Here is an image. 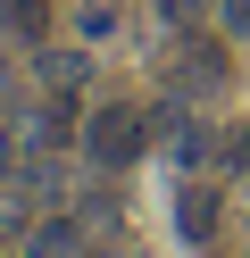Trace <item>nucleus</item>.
<instances>
[{
	"instance_id": "nucleus-9",
	"label": "nucleus",
	"mask_w": 250,
	"mask_h": 258,
	"mask_svg": "<svg viewBox=\"0 0 250 258\" xmlns=\"http://www.w3.org/2000/svg\"><path fill=\"white\" fill-rule=\"evenodd\" d=\"M209 9H217V0H159V25H175V34H183V25H200Z\"/></svg>"
},
{
	"instance_id": "nucleus-5",
	"label": "nucleus",
	"mask_w": 250,
	"mask_h": 258,
	"mask_svg": "<svg viewBox=\"0 0 250 258\" xmlns=\"http://www.w3.org/2000/svg\"><path fill=\"white\" fill-rule=\"evenodd\" d=\"M42 225V200H33L25 175H0V250H17V241Z\"/></svg>"
},
{
	"instance_id": "nucleus-4",
	"label": "nucleus",
	"mask_w": 250,
	"mask_h": 258,
	"mask_svg": "<svg viewBox=\"0 0 250 258\" xmlns=\"http://www.w3.org/2000/svg\"><path fill=\"white\" fill-rule=\"evenodd\" d=\"M33 84H42V92H67V100L92 92V50H42V42H33Z\"/></svg>"
},
{
	"instance_id": "nucleus-6",
	"label": "nucleus",
	"mask_w": 250,
	"mask_h": 258,
	"mask_svg": "<svg viewBox=\"0 0 250 258\" xmlns=\"http://www.w3.org/2000/svg\"><path fill=\"white\" fill-rule=\"evenodd\" d=\"M175 233H183V241H192V250H200V241H209V233H217V191H209V183H200V175H192V183H183V191H175Z\"/></svg>"
},
{
	"instance_id": "nucleus-2",
	"label": "nucleus",
	"mask_w": 250,
	"mask_h": 258,
	"mask_svg": "<svg viewBox=\"0 0 250 258\" xmlns=\"http://www.w3.org/2000/svg\"><path fill=\"white\" fill-rule=\"evenodd\" d=\"M17 258H92V225H83L75 208H50V217L17 241Z\"/></svg>"
},
{
	"instance_id": "nucleus-7",
	"label": "nucleus",
	"mask_w": 250,
	"mask_h": 258,
	"mask_svg": "<svg viewBox=\"0 0 250 258\" xmlns=\"http://www.w3.org/2000/svg\"><path fill=\"white\" fill-rule=\"evenodd\" d=\"M217 175H250V117H233L217 134Z\"/></svg>"
},
{
	"instance_id": "nucleus-3",
	"label": "nucleus",
	"mask_w": 250,
	"mask_h": 258,
	"mask_svg": "<svg viewBox=\"0 0 250 258\" xmlns=\"http://www.w3.org/2000/svg\"><path fill=\"white\" fill-rule=\"evenodd\" d=\"M175 58H183V67L167 75V92H175V100H200V92L225 84V50H217V42H183Z\"/></svg>"
},
{
	"instance_id": "nucleus-10",
	"label": "nucleus",
	"mask_w": 250,
	"mask_h": 258,
	"mask_svg": "<svg viewBox=\"0 0 250 258\" xmlns=\"http://www.w3.org/2000/svg\"><path fill=\"white\" fill-rule=\"evenodd\" d=\"M217 25H225L233 42H250V0H217Z\"/></svg>"
},
{
	"instance_id": "nucleus-11",
	"label": "nucleus",
	"mask_w": 250,
	"mask_h": 258,
	"mask_svg": "<svg viewBox=\"0 0 250 258\" xmlns=\"http://www.w3.org/2000/svg\"><path fill=\"white\" fill-rule=\"evenodd\" d=\"M83 34H92V42H100V34H117V9H109V0H92V9H83Z\"/></svg>"
},
{
	"instance_id": "nucleus-8",
	"label": "nucleus",
	"mask_w": 250,
	"mask_h": 258,
	"mask_svg": "<svg viewBox=\"0 0 250 258\" xmlns=\"http://www.w3.org/2000/svg\"><path fill=\"white\" fill-rule=\"evenodd\" d=\"M42 25H50V0H9V34L17 42H42Z\"/></svg>"
},
{
	"instance_id": "nucleus-1",
	"label": "nucleus",
	"mask_w": 250,
	"mask_h": 258,
	"mask_svg": "<svg viewBox=\"0 0 250 258\" xmlns=\"http://www.w3.org/2000/svg\"><path fill=\"white\" fill-rule=\"evenodd\" d=\"M142 150H159V125L142 117V108H125V100H100L92 117H83V158H92V167H133V158Z\"/></svg>"
}]
</instances>
